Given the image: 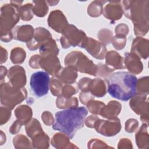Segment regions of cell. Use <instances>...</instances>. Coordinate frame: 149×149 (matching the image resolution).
I'll return each instance as SVG.
<instances>
[{
    "mask_svg": "<svg viewBox=\"0 0 149 149\" xmlns=\"http://www.w3.org/2000/svg\"><path fill=\"white\" fill-rule=\"evenodd\" d=\"M87 113V109L83 107L58 111L55 113V120L52 129L72 139L77 131L84 126Z\"/></svg>",
    "mask_w": 149,
    "mask_h": 149,
    "instance_id": "obj_1",
    "label": "cell"
},
{
    "mask_svg": "<svg viewBox=\"0 0 149 149\" xmlns=\"http://www.w3.org/2000/svg\"><path fill=\"white\" fill-rule=\"evenodd\" d=\"M137 79L128 72H117L109 76L107 90L112 97L126 101L136 94Z\"/></svg>",
    "mask_w": 149,
    "mask_h": 149,
    "instance_id": "obj_2",
    "label": "cell"
},
{
    "mask_svg": "<svg viewBox=\"0 0 149 149\" xmlns=\"http://www.w3.org/2000/svg\"><path fill=\"white\" fill-rule=\"evenodd\" d=\"M125 16L134 24V34L144 36L148 30V1H123Z\"/></svg>",
    "mask_w": 149,
    "mask_h": 149,
    "instance_id": "obj_3",
    "label": "cell"
},
{
    "mask_svg": "<svg viewBox=\"0 0 149 149\" xmlns=\"http://www.w3.org/2000/svg\"><path fill=\"white\" fill-rule=\"evenodd\" d=\"M64 63L67 66L74 68L77 71L96 76L97 65L81 52L76 51L68 54L65 58Z\"/></svg>",
    "mask_w": 149,
    "mask_h": 149,
    "instance_id": "obj_4",
    "label": "cell"
},
{
    "mask_svg": "<svg viewBox=\"0 0 149 149\" xmlns=\"http://www.w3.org/2000/svg\"><path fill=\"white\" fill-rule=\"evenodd\" d=\"M26 97L27 91L24 87L16 88L10 83H1V102L5 107L12 109L17 104L24 100Z\"/></svg>",
    "mask_w": 149,
    "mask_h": 149,
    "instance_id": "obj_5",
    "label": "cell"
},
{
    "mask_svg": "<svg viewBox=\"0 0 149 149\" xmlns=\"http://www.w3.org/2000/svg\"><path fill=\"white\" fill-rule=\"evenodd\" d=\"M20 8L13 4H5L1 8V34L10 32L19 21Z\"/></svg>",
    "mask_w": 149,
    "mask_h": 149,
    "instance_id": "obj_6",
    "label": "cell"
},
{
    "mask_svg": "<svg viewBox=\"0 0 149 149\" xmlns=\"http://www.w3.org/2000/svg\"><path fill=\"white\" fill-rule=\"evenodd\" d=\"M87 38L84 31L77 29L72 24H69L62 33L60 41L63 48H68L72 46L83 48Z\"/></svg>",
    "mask_w": 149,
    "mask_h": 149,
    "instance_id": "obj_7",
    "label": "cell"
},
{
    "mask_svg": "<svg viewBox=\"0 0 149 149\" xmlns=\"http://www.w3.org/2000/svg\"><path fill=\"white\" fill-rule=\"evenodd\" d=\"M49 76L46 72L38 71L33 73L30 78V87L34 94L41 97L46 95L49 90Z\"/></svg>",
    "mask_w": 149,
    "mask_h": 149,
    "instance_id": "obj_8",
    "label": "cell"
},
{
    "mask_svg": "<svg viewBox=\"0 0 149 149\" xmlns=\"http://www.w3.org/2000/svg\"><path fill=\"white\" fill-rule=\"evenodd\" d=\"M94 127L97 132L105 136H113L120 132L122 126L120 119L116 117L108 120L98 118L95 122Z\"/></svg>",
    "mask_w": 149,
    "mask_h": 149,
    "instance_id": "obj_9",
    "label": "cell"
},
{
    "mask_svg": "<svg viewBox=\"0 0 149 149\" xmlns=\"http://www.w3.org/2000/svg\"><path fill=\"white\" fill-rule=\"evenodd\" d=\"M129 104L135 113L141 115V120L148 123V103L147 95L136 94L132 98Z\"/></svg>",
    "mask_w": 149,
    "mask_h": 149,
    "instance_id": "obj_10",
    "label": "cell"
},
{
    "mask_svg": "<svg viewBox=\"0 0 149 149\" xmlns=\"http://www.w3.org/2000/svg\"><path fill=\"white\" fill-rule=\"evenodd\" d=\"M48 23L55 31L63 33L69 25L63 13L59 10L51 12L48 19Z\"/></svg>",
    "mask_w": 149,
    "mask_h": 149,
    "instance_id": "obj_11",
    "label": "cell"
},
{
    "mask_svg": "<svg viewBox=\"0 0 149 149\" xmlns=\"http://www.w3.org/2000/svg\"><path fill=\"white\" fill-rule=\"evenodd\" d=\"M9 83L15 88H23L26 83L24 69L20 66L16 65L10 68L8 74Z\"/></svg>",
    "mask_w": 149,
    "mask_h": 149,
    "instance_id": "obj_12",
    "label": "cell"
},
{
    "mask_svg": "<svg viewBox=\"0 0 149 149\" xmlns=\"http://www.w3.org/2000/svg\"><path fill=\"white\" fill-rule=\"evenodd\" d=\"M93 57L98 59H102L105 58L107 49L105 45L90 37H87L83 47Z\"/></svg>",
    "mask_w": 149,
    "mask_h": 149,
    "instance_id": "obj_13",
    "label": "cell"
},
{
    "mask_svg": "<svg viewBox=\"0 0 149 149\" xmlns=\"http://www.w3.org/2000/svg\"><path fill=\"white\" fill-rule=\"evenodd\" d=\"M39 65L40 68L44 69L51 75H56L61 69V63L56 56L49 55L41 56Z\"/></svg>",
    "mask_w": 149,
    "mask_h": 149,
    "instance_id": "obj_14",
    "label": "cell"
},
{
    "mask_svg": "<svg viewBox=\"0 0 149 149\" xmlns=\"http://www.w3.org/2000/svg\"><path fill=\"white\" fill-rule=\"evenodd\" d=\"M52 38L49 31L44 27H37L34 30V38L26 43L30 50H35L45 40Z\"/></svg>",
    "mask_w": 149,
    "mask_h": 149,
    "instance_id": "obj_15",
    "label": "cell"
},
{
    "mask_svg": "<svg viewBox=\"0 0 149 149\" xmlns=\"http://www.w3.org/2000/svg\"><path fill=\"white\" fill-rule=\"evenodd\" d=\"M123 9L120 1H109V3L105 6L103 15L108 19L111 20L112 23L122 17Z\"/></svg>",
    "mask_w": 149,
    "mask_h": 149,
    "instance_id": "obj_16",
    "label": "cell"
},
{
    "mask_svg": "<svg viewBox=\"0 0 149 149\" xmlns=\"http://www.w3.org/2000/svg\"><path fill=\"white\" fill-rule=\"evenodd\" d=\"M125 65L126 69L132 74H139L143 70V63L140 57L133 52L125 54Z\"/></svg>",
    "mask_w": 149,
    "mask_h": 149,
    "instance_id": "obj_17",
    "label": "cell"
},
{
    "mask_svg": "<svg viewBox=\"0 0 149 149\" xmlns=\"http://www.w3.org/2000/svg\"><path fill=\"white\" fill-rule=\"evenodd\" d=\"M34 33L33 27L30 25L17 26L12 31L13 38L14 39L26 42L31 40Z\"/></svg>",
    "mask_w": 149,
    "mask_h": 149,
    "instance_id": "obj_18",
    "label": "cell"
},
{
    "mask_svg": "<svg viewBox=\"0 0 149 149\" xmlns=\"http://www.w3.org/2000/svg\"><path fill=\"white\" fill-rule=\"evenodd\" d=\"M132 52L139 57L146 59L148 56V40L140 37H137L133 41Z\"/></svg>",
    "mask_w": 149,
    "mask_h": 149,
    "instance_id": "obj_19",
    "label": "cell"
},
{
    "mask_svg": "<svg viewBox=\"0 0 149 149\" xmlns=\"http://www.w3.org/2000/svg\"><path fill=\"white\" fill-rule=\"evenodd\" d=\"M56 77L62 83L71 84L76 81L77 77V73L74 68L67 66L66 68L61 69L56 74Z\"/></svg>",
    "mask_w": 149,
    "mask_h": 149,
    "instance_id": "obj_20",
    "label": "cell"
},
{
    "mask_svg": "<svg viewBox=\"0 0 149 149\" xmlns=\"http://www.w3.org/2000/svg\"><path fill=\"white\" fill-rule=\"evenodd\" d=\"M107 86V80H104L101 79H95L91 81L89 91L94 96L102 97L106 94Z\"/></svg>",
    "mask_w": 149,
    "mask_h": 149,
    "instance_id": "obj_21",
    "label": "cell"
},
{
    "mask_svg": "<svg viewBox=\"0 0 149 149\" xmlns=\"http://www.w3.org/2000/svg\"><path fill=\"white\" fill-rule=\"evenodd\" d=\"M122 109L121 104L116 101H111L107 105L102 109L100 115L105 118L112 119L116 118Z\"/></svg>",
    "mask_w": 149,
    "mask_h": 149,
    "instance_id": "obj_22",
    "label": "cell"
},
{
    "mask_svg": "<svg viewBox=\"0 0 149 149\" xmlns=\"http://www.w3.org/2000/svg\"><path fill=\"white\" fill-rule=\"evenodd\" d=\"M106 65L113 70L116 69H124L123 65V58L116 51H110L106 53Z\"/></svg>",
    "mask_w": 149,
    "mask_h": 149,
    "instance_id": "obj_23",
    "label": "cell"
},
{
    "mask_svg": "<svg viewBox=\"0 0 149 149\" xmlns=\"http://www.w3.org/2000/svg\"><path fill=\"white\" fill-rule=\"evenodd\" d=\"M40 53L42 56H56L59 53V49L55 40L51 38L44 41L40 45Z\"/></svg>",
    "mask_w": 149,
    "mask_h": 149,
    "instance_id": "obj_24",
    "label": "cell"
},
{
    "mask_svg": "<svg viewBox=\"0 0 149 149\" xmlns=\"http://www.w3.org/2000/svg\"><path fill=\"white\" fill-rule=\"evenodd\" d=\"M15 114L17 120L22 125H24L30 120L33 113L31 109L29 106L23 105L16 108L15 111Z\"/></svg>",
    "mask_w": 149,
    "mask_h": 149,
    "instance_id": "obj_25",
    "label": "cell"
},
{
    "mask_svg": "<svg viewBox=\"0 0 149 149\" xmlns=\"http://www.w3.org/2000/svg\"><path fill=\"white\" fill-rule=\"evenodd\" d=\"M31 139L34 148H48L49 147V138L42 130L34 135Z\"/></svg>",
    "mask_w": 149,
    "mask_h": 149,
    "instance_id": "obj_26",
    "label": "cell"
},
{
    "mask_svg": "<svg viewBox=\"0 0 149 149\" xmlns=\"http://www.w3.org/2000/svg\"><path fill=\"white\" fill-rule=\"evenodd\" d=\"M56 106L61 109H69L76 108L78 106V100L76 97H64L59 96L56 101Z\"/></svg>",
    "mask_w": 149,
    "mask_h": 149,
    "instance_id": "obj_27",
    "label": "cell"
},
{
    "mask_svg": "<svg viewBox=\"0 0 149 149\" xmlns=\"http://www.w3.org/2000/svg\"><path fill=\"white\" fill-rule=\"evenodd\" d=\"M148 124H143L136 134V139L139 148H144V145L148 146V136L147 133Z\"/></svg>",
    "mask_w": 149,
    "mask_h": 149,
    "instance_id": "obj_28",
    "label": "cell"
},
{
    "mask_svg": "<svg viewBox=\"0 0 149 149\" xmlns=\"http://www.w3.org/2000/svg\"><path fill=\"white\" fill-rule=\"evenodd\" d=\"M107 2L105 1H94L88 7V14L92 17L100 16L103 13V5Z\"/></svg>",
    "mask_w": 149,
    "mask_h": 149,
    "instance_id": "obj_29",
    "label": "cell"
},
{
    "mask_svg": "<svg viewBox=\"0 0 149 149\" xmlns=\"http://www.w3.org/2000/svg\"><path fill=\"white\" fill-rule=\"evenodd\" d=\"M33 11L34 14L38 17H44L48 12L47 1H34L33 2Z\"/></svg>",
    "mask_w": 149,
    "mask_h": 149,
    "instance_id": "obj_30",
    "label": "cell"
},
{
    "mask_svg": "<svg viewBox=\"0 0 149 149\" xmlns=\"http://www.w3.org/2000/svg\"><path fill=\"white\" fill-rule=\"evenodd\" d=\"M42 130V129L41 127L40 122L36 119L30 120L26 125V133L31 138L34 135Z\"/></svg>",
    "mask_w": 149,
    "mask_h": 149,
    "instance_id": "obj_31",
    "label": "cell"
},
{
    "mask_svg": "<svg viewBox=\"0 0 149 149\" xmlns=\"http://www.w3.org/2000/svg\"><path fill=\"white\" fill-rule=\"evenodd\" d=\"M69 137L65 134L62 133H56L55 134L51 140L52 145L57 148H63V145L72 144V143L69 141Z\"/></svg>",
    "mask_w": 149,
    "mask_h": 149,
    "instance_id": "obj_32",
    "label": "cell"
},
{
    "mask_svg": "<svg viewBox=\"0 0 149 149\" xmlns=\"http://www.w3.org/2000/svg\"><path fill=\"white\" fill-rule=\"evenodd\" d=\"M26 58L25 51L19 47L13 48L10 54V59L13 63H22L24 62Z\"/></svg>",
    "mask_w": 149,
    "mask_h": 149,
    "instance_id": "obj_33",
    "label": "cell"
},
{
    "mask_svg": "<svg viewBox=\"0 0 149 149\" xmlns=\"http://www.w3.org/2000/svg\"><path fill=\"white\" fill-rule=\"evenodd\" d=\"M20 18L24 21H29L33 17V5L31 3H26L20 7L19 9Z\"/></svg>",
    "mask_w": 149,
    "mask_h": 149,
    "instance_id": "obj_34",
    "label": "cell"
},
{
    "mask_svg": "<svg viewBox=\"0 0 149 149\" xmlns=\"http://www.w3.org/2000/svg\"><path fill=\"white\" fill-rule=\"evenodd\" d=\"M136 94L147 95L148 94V77H142L137 81Z\"/></svg>",
    "mask_w": 149,
    "mask_h": 149,
    "instance_id": "obj_35",
    "label": "cell"
},
{
    "mask_svg": "<svg viewBox=\"0 0 149 149\" xmlns=\"http://www.w3.org/2000/svg\"><path fill=\"white\" fill-rule=\"evenodd\" d=\"M62 88V83L56 77H53L50 81V89L52 94L55 96H61Z\"/></svg>",
    "mask_w": 149,
    "mask_h": 149,
    "instance_id": "obj_36",
    "label": "cell"
},
{
    "mask_svg": "<svg viewBox=\"0 0 149 149\" xmlns=\"http://www.w3.org/2000/svg\"><path fill=\"white\" fill-rule=\"evenodd\" d=\"M105 105V104L101 101L90 100L87 104V108L88 111L94 114H100L103 107Z\"/></svg>",
    "mask_w": 149,
    "mask_h": 149,
    "instance_id": "obj_37",
    "label": "cell"
},
{
    "mask_svg": "<svg viewBox=\"0 0 149 149\" xmlns=\"http://www.w3.org/2000/svg\"><path fill=\"white\" fill-rule=\"evenodd\" d=\"M97 36L100 40L101 41V42L105 45L111 41L112 38V32L108 29H102L99 31Z\"/></svg>",
    "mask_w": 149,
    "mask_h": 149,
    "instance_id": "obj_38",
    "label": "cell"
},
{
    "mask_svg": "<svg viewBox=\"0 0 149 149\" xmlns=\"http://www.w3.org/2000/svg\"><path fill=\"white\" fill-rule=\"evenodd\" d=\"M111 41L114 48L119 50L125 47L126 43V38L125 36L116 34V36L112 38Z\"/></svg>",
    "mask_w": 149,
    "mask_h": 149,
    "instance_id": "obj_39",
    "label": "cell"
},
{
    "mask_svg": "<svg viewBox=\"0 0 149 149\" xmlns=\"http://www.w3.org/2000/svg\"><path fill=\"white\" fill-rule=\"evenodd\" d=\"M91 79L88 77H83L78 82V87L82 92H89V87L91 81Z\"/></svg>",
    "mask_w": 149,
    "mask_h": 149,
    "instance_id": "obj_40",
    "label": "cell"
},
{
    "mask_svg": "<svg viewBox=\"0 0 149 149\" xmlns=\"http://www.w3.org/2000/svg\"><path fill=\"white\" fill-rule=\"evenodd\" d=\"M11 116V112L10 109L3 107H1V125H2L3 124L6 123L8 120L10 119Z\"/></svg>",
    "mask_w": 149,
    "mask_h": 149,
    "instance_id": "obj_41",
    "label": "cell"
},
{
    "mask_svg": "<svg viewBox=\"0 0 149 149\" xmlns=\"http://www.w3.org/2000/svg\"><path fill=\"white\" fill-rule=\"evenodd\" d=\"M138 122L134 119H129L125 123V130L128 133L134 132L138 126Z\"/></svg>",
    "mask_w": 149,
    "mask_h": 149,
    "instance_id": "obj_42",
    "label": "cell"
},
{
    "mask_svg": "<svg viewBox=\"0 0 149 149\" xmlns=\"http://www.w3.org/2000/svg\"><path fill=\"white\" fill-rule=\"evenodd\" d=\"M76 93L77 90L74 87L67 84L63 87L62 94L63 97L69 98L72 95L76 94Z\"/></svg>",
    "mask_w": 149,
    "mask_h": 149,
    "instance_id": "obj_43",
    "label": "cell"
},
{
    "mask_svg": "<svg viewBox=\"0 0 149 149\" xmlns=\"http://www.w3.org/2000/svg\"><path fill=\"white\" fill-rule=\"evenodd\" d=\"M41 119H42L44 123L47 126H50L55 121L52 113L48 111H44L42 113L41 115Z\"/></svg>",
    "mask_w": 149,
    "mask_h": 149,
    "instance_id": "obj_44",
    "label": "cell"
},
{
    "mask_svg": "<svg viewBox=\"0 0 149 149\" xmlns=\"http://www.w3.org/2000/svg\"><path fill=\"white\" fill-rule=\"evenodd\" d=\"M80 100L81 102L84 105H87L88 101L94 100V96L89 92H82L80 94Z\"/></svg>",
    "mask_w": 149,
    "mask_h": 149,
    "instance_id": "obj_45",
    "label": "cell"
},
{
    "mask_svg": "<svg viewBox=\"0 0 149 149\" xmlns=\"http://www.w3.org/2000/svg\"><path fill=\"white\" fill-rule=\"evenodd\" d=\"M21 139H22V140H20V136L19 135H17L16 136L15 138H13V145H15V146L16 145H22L23 144H29V145H30V141L29 140V139L26 137L24 136V135L23 134H21Z\"/></svg>",
    "mask_w": 149,
    "mask_h": 149,
    "instance_id": "obj_46",
    "label": "cell"
},
{
    "mask_svg": "<svg viewBox=\"0 0 149 149\" xmlns=\"http://www.w3.org/2000/svg\"><path fill=\"white\" fill-rule=\"evenodd\" d=\"M129 32V29L126 24H120L116 27L115 33L116 34L118 35H123L126 36Z\"/></svg>",
    "mask_w": 149,
    "mask_h": 149,
    "instance_id": "obj_47",
    "label": "cell"
},
{
    "mask_svg": "<svg viewBox=\"0 0 149 149\" xmlns=\"http://www.w3.org/2000/svg\"><path fill=\"white\" fill-rule=\"evenodd\" d=\"M41 57V56H40L38 55H34L33 56H31V58L30 59V61H29L30 66L34 69H37V68H40L39 62H40Z\"/></svg>",
    "mask_w": 149,
    "mask_h": 149,
    "instance_id": "obj_48",
    "label": "cell"
},
{
    "mask_svg": "<svg viewBox=\"0 0 149 149\" xmlns=\"http://www.w3.org/2000/svg\"><path fill=\"white\" fill-rule=\"evenodd\" d=\"M22 124L20 122H19L17 119L13 123V124L11 125L10 129H9V131L12 134H15L16 133H17L21 126H22Z\"/></svg>",
    "mask_w": 149,
    "mask_h": 149,
    "instance_id": "obj_49",
    "label": "cell"
},
{
    "mask_svg": "<svg viewBox=\"0 0 149 149\" xmlns=\"http://www.w3.org/2000/svg\"><path fill=\"white\" fill-rule=\"evenodd\" d=\"M98 119V118L96 116H93V115L89 116V117H88L85 120L86 125L88 127H94V123Z\"/></svg>",
    "mask_w": 149,
    "mask_h": 149,
    "instance_id": "obj_50",
    "label": "cell"
},
{
    "mask_svg": "<svg viewBox=\"0 0 149 149\" xmlns=\"http://www.w3.org/2000/svg\"><path fill=\"white\" fill-rule=\"evenodd\" d=\"M7 73V69L5 67L1 66V80L2 81L3 77H5Z\"/></svg>",
    "mask_w": 149,
    "mask_h": 149,
    "instance_id": "obj_51",
    "label": "cell"
},
{
    "mask_svg": "<svg viewBox=\"0 0 149 149\" xmlns=\"http://www.w3.org/2000/svg\"><path fill=\"white\" fill-rule=\"evenodd\" d=\"M59 2V1H47V3H48L49 4V5L51 6H54V5H56Z\"/></svg>",
    "mask_w": 149,
    "mask_h": 149,
    "instance_id": "obj_52",
    "label": "cell"
}]
</instances>
